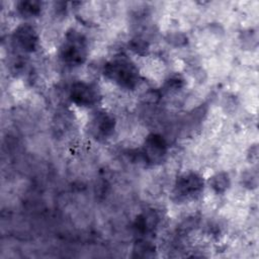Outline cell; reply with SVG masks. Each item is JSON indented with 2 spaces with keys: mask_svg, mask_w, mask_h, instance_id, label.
Listing matches in <instances>:
<instances>
[{
  "mask_svg": "<svg viewBox=\"0 0 259 259\" xmlns=\"http://www.w3.org/2000/svg\"><path fill=\"white\" fill-rule=\"evenodd\" d=\"M108 73L115 78L116 81L124 84V85H131L135 82L136 78V72L133 70V68L130 66V64L124 62H117L109 67Z\"/></svg>",
  "mask_w": 259,
  "mask_h": 259,
  "instance_id": "1",
  "label": "cell"
},
{
  "mask_svg": "<svg viewBox=\"0 0 259 259\" xmlns=\"http://www.w3.org/2000/svg\"><path fill=\"white\" fill-rule=\"evenodd\" d=\"M201 188V181L200 179L195 175H187L183 178H181L179 184H178V190L180 192V195H193L194 193H197Z\"/></svg>",
  "mask_w": 259,
  "mask_h": 259,
  "instance_id": "2",
  "label": "cell"
},
{
  "mask_svg": "<svg viewBox=\"0 0 259 259\" xmlns=\"http://www.w3.org/2000/svg\"><path fill=\"white\" fill-rule=\"evenodd\" d=\"M74 100L80 104H90L94 101L95 95L93 90L84 84H80L78 85L76 88L73 89V97Z\"/></svg>",
  "mask_w": 259,
  "mask_h": 259,
  "instance_id": "3",
  "label": "cell"
},
{
  "mask_svg": "<svg viewBox=\"0 0 259 259\" xmlns=\"http://www.w3.org/2000/svg\"><path fill=\"white\" fill-rule=\"evenodd\" d=\"M16 37H17V41L18 44L25 50H31L34 47L35 44V37H34V33L33 30L28 27V26H24V27H20L17 30L16 33Z\"/></svg>",
  "mask_w": 259,
  "mask_h": 259,
  "instance_id": "4",
  "label": "cell"
}]
</instances>
